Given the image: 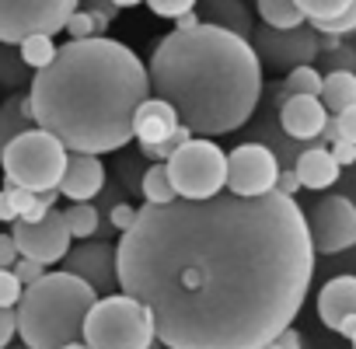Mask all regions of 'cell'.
I'll return each mask as SVG.
<instances>
[{
	"label": "cell",
	"instance_id": "cb8c5ba5",
	"mask_svg": "<svg viewBox=\"0 0 356 349\" xmlns=\"http://www.w3.org/2000/svg\"><path fill=\"white\" fill-rule=\"evenodd\" d=\"M140 189H143L147 203H171V200H178V193H175V186H171V174H168V164H164V161H157V164H150V168L143 171Z\"/></svg>",
	"mask_w": 356,
	"mask_h": 349
},
{
	"label": "cell",
	"instance_id": "d590c367",
	"mask_svg": "<svg viewBox=\"0 0 356 349\" xmlns=\"http://www.w3.org/2000/svg\"><path fill=\"white\" fill-rule=\"evenodd\" d=\"M15 276H18L25 286H32V283H39V279L46 276V266L35 262V259H25V255H22V259L15 262Z\"/></svg>",
	"mask_w": 356,
	"mask_h": 349
},
{
	"label": "cell",
	"instance_id": "ba28073f",
	"mask_svg": "<svg viewBox=\"0 0 356 349\" xmlns=\"http://www.w3.org/2000/svg\"><path fill=\"white\" fill-rule=\"evenodd\" d=\"M77 4L81 0H0V42L22 46L29 35H56Z\"/></svg>",
	"mask_w": 356,
	"mask_h": 349
},
{
	"label": "cell",
	"instance_id": "bcb514c9",
	"mask_svg": "<svg viewBox=\"0 0 356 349\" xmlns=\"http://www.w3.org/2000/svg\"><path fill=\"white\" fill-rule=\"evenodd\" d=\"M335 332H339V335H346V339H353V335H356V314H349V318H346Z\"/></svg>",
	"mask_w": 356,
	"mask_h": 349
},
{
	"label": "cell",
	"instance_id": "603a6c76",
	"mask_svg": "<svg viewBox=\"0 0 356 349\" xmlns=\"http://www.w3.org/2000/svg\"><path fill=\"white\" fill-rule=\"evenodd\" d=\"M259 15L273 29H297L307 22L297 0H259Z\"/></svg>",
	"mask_w": 356,
	"mask_h": 349
},
{
	"label": "cell",
	"instance_id": "681fc988",
	"mask_svg": "<svg viewBox=\"0 0 356 349\" xmlns=\"http://www.w3.org/2000/svg\"><path fill=\"white\" fill-rule=\"evenodd\" d=\"M8 349H29V346H25V342H22V346H8Z\"/></svg>",
	"mask_w": 356,
	"mask_h": 349
},
{
	"label": "cell",
	"instance_id": "7402d4cb",
	"mask_svg": "<svg viewBox=\"0 0 356 349\" xmlns=\"http://www.w3.org/2000/svg\"><path fill=\"white\" fill-rule=\"evenodd\" d=\"M32 67L25 63V56H22V49H15V46H8V42H0V84L4 88H22V84H32Z\"/></svg>",
	"mask_w": 356,
	"mask_h": 349
},
{
	"label": "cell",
	"instance_id": "30bf717a",
	"mask_svg": "<svg viewBox=\"0 0 356 349\" xmlns=\"http://www.w3.org/2000/svg\"><path fill=\"white\" fill-rule=\"evenodd\" d=\"M307 231L318 255H339L356 245V206L346 196H321L307 210Z\"/></svg>",
	"mask_w": 356,
	"mask_h": 349
},
{
	"label": "cell",
	"instance_id": "f6af8a7d",
	"mask_svg": "<svg viewBox=\"0 0 356 349\" xmlns=\"http://www.w3.org/2000/svg\"><path fill=\"white\" fill-rule=\"evenodd\" d=\"M339 46H342L339 35H332V32H318V49H321V56L332 53V49H339Z\"/></svg>",
	"mask_w": 356,
	"mask_h": 349
},
{
	"label": "cell",
	"instance_id": "8d00e7d4",
	"mask_svg": "<svg viewBox=\"0 0 356 349\" xmlns=\"http://www.w3.org/2000/svg\"><path fill=\"white\" fill-rule=\"evenodd\" d=\"M18 335V307H0V349H8Z\"/></svg>",
	"mask_w": 356,
	"mask_h": 349
},
{
	"label": "cell",
	"instance_id": "f907efd6",
	"mask_svg": "<svg viewBox=\"0 0 356 349\" xmlns=\"http://www.w3.org/2000/svg\"><path fill=\"white\" fill-rule=\"evenodd\" d=\"M150 349H164V346H161V342H154V346H150Z\"/></svg>",
	"mask_w": 356,
	"mask_h": 349
},
{
	"label": "cell",
	"instance_id": "ffe728a7",
	"mask_svg": "<svg viewBox=\"0 0 356 349\" xmlns=\"http://www.w3.org/2000/svg\"><path fill=\"white\" fill-rule=\"evenodd\" d=\"M35 112H32V95L29 91H11L0 102V154L8 150V143L29 129H35Z\"/></svg>",
	"mask_w": 356,
	"mask_h": 349
},
{
	"label": "cell",
	"instance_id": "e0dca14e",
	"mask_svg": "<svg viewBox=\"0 0 356 349\" xmlns=\"http://www.w3.org/2000/svg\"><path fill=\"white\" fill-rule=\"evenodd\" d=\"M349 314H356V276H335L318 293V318L335 332Z\"/></svg>",
	"mask_w": 356,
	"mask_h": 349
},
{
	"label": "cell",
	"instance_id": "2e32d148",
	"mask_svg": "<svg viewBox=\"0 0 356 349\" xmlns=\"http://www.w3.org/2000/svg\"><path fill=\"white\" fill-rule=\"evenodd\" d=\"M182 126V119H178L175 105L150 95L140 108H136V119H133V133L140 143H164L175 136V129Z\"/></svg>",
	"mask_w": 356,
	"mask_h": 349
},
{
	"label": "cell",
	"instance_id": "3957f363",
	"mask_svg": "<svg viewBox=\"0 0 356 349\" xmlns=\"http://www.w3.org/2000/svg\"><path fill=\"white\" fill-rule=\"evenodd\" d=\"M147 70L154 95L171 102L196 136L241 129L262 98V60L255 46L217 25L175 29L154 46Z\"/></svg>",
	"mask_w": 356,
	"mask_h": 349
},
{
	"label": "cell",
	"instance_id": "484cf974",
	"mask_svg": "<svg viewBox=\"0 0 356 349\" xmlns=\"http://www.w3.org/2000/svg\"><path fill=\"white\" fill-rule=\"evenodd\" d=\"M18 49H22V56H25V63H29L32 70L49 67V63L56 60V53H60V46L53 42V35H29Z\"/></svg>",
	"mask_w": 356,
	"mask_h": 349
},
{
	"label": "cell",
	"instance_id": "c3c4849f",
	"mask_svg": "<svg viewBox=\"0 0 356 349\" xmlns=\"http://www.w3.org/2000/svg\"><path fill=\"white\" fill-rule=\"evenodd\" d=\"M63 349H91V346H88V342L81 339V342H70V346H63Z\"/></svg>",
	"mask_w": 356,
	"mask_h": 349
},
{
	"label": "cell",
	"instance_id": "8fae6325",
	"mask_svg": "<svg viewBox=\"0 0 356 349\" xmlns=\"http://www.w3.org/2000/svg\"><path fill=\"white\" fill-rule=\"evenodd\" d=\"M11 234L18 241V252L25 259H35L42 266H53V262H63V255L74 248V234L67 227V217L63 210H49L42 220H15L11 224Z\"/></svg>",
	"mask_w": 356,
	"mask_h": 349
},
{
	"label": "cell",
	"instance_id": "277c9868",
	"mask_svg": "<svg viewBox=\"0 0 356 349\" xmlns=\"http://www.w3.org/2000/svg\"><path fill=\"white\" fill-rule=\"evenodd\" d=\"M98 304V290L60 269L25 286L18 300V335L29 349H63L84 339V321Z\"/></svg>",
	"mask_w": 356,
	"mask_h": 349
},
{
	"label": "cell",
	"instance_id": "8992f818",
	"mask_svg": "<svg viewBox=\"0 0 356 349\" xmlns=\"http://www.w3.org/2000/svg\"><path fill=\"white\" fill-rule=\"evenodd\" d=\"M84 342L91 349H150L157 342L150 311L129 293L98 297L84 321Z\"/></svg>",
	"mask_w": 356,
	"mask_h": 349
},
{
	"label": "cell",
	"instance_id": "f35d334b",
	"mask_svg": "<svg viewBox=\"0 0 356 349\" xmlns=\"http://www.w3.org/2000/svg\"><path fill=\"white\" fill-rule=\"evenodd\" d=\"M297 189H304L300 179H297V171L283 168V171H280V179H276V193H283V196H297Z\"/></svg>",
	"mask_w": 356,
	"mask_h": 349
},
{
	"label": "cell",
	"instance_id": "ac0fdd59",
	"mask_svg": "<svg viewBox=\"0 0 356 349\" xmlns=\"http://www.w3.org/2000/svg\"><path fill=\"white\" fill-rule=\"evenodd\" d=\"M200 18H203V25L227 29V32L248 39V42L255 35V25H252V15H248L245 0H200Z\"/></svg>",
	"mask_w": 356,
	"mask_h": 349
},
{
	"label": "cell",
	"instance_id": "d4e9b609",
	"mask_svg": "<svg viewBox=\"0 0 356 349\" xmlns=\"http://www.w3.org/2000/svg\"><path fill=\"white\" fill-rule=\"evenodd\" d=\"M63 217H67V227H70L74 241H88V238H95V231L102 227V213H98L95 203H70V206L63 210Z\"/></svg>",
	"mask_w": 356,
	"mask_h": 349
},
{
	"label": "cell",
	"instance_id": "52a82bcc",
	"mask_svg": "<svg viewBox=\"0 0 356 349\" xmlns=\"http://www.w3.org/2000/svg\"><path fill=\"white\" fill-rule=\"evenodd\" d=\"M171 186L182 200H210L227 189V154L213 140H189L168 161Z\"/></svg>",
	"mask_w": 356,
	"mask_h": 349
},
{
	"label": "cell",
	"instance_id": "74e56055",
	"mask_svg": "<svg viewBox=\"0 0 356 349\" xmlns=\"http://www.w3.org/2000/svg\"><path fill=\"white\" fill-rule=\"evenodd\" d=\"M22 259L15 234H0V269H15V262Z\"/></svg>",
	"mask_w": 356,
	"mask_h": 349
},
{
	"label": "cell",
	"instance_id": "d6986e66",
	"mask_svg": "<svg viewBox=\"0 0 356 349\" xmlns=\"http://www.w3.org/2000/svg\"><path fill=\"white\" fill-rule=\"evenodd\" d=\"M293 171H297V179H300L304 189H328V186L339 182L342 164L332 157L328 147H307V150L297 157Z\"/></svg>",
	"mask_w": 356,
	"mask_h": 349
},
{
	"label": "cell",
	"instance_id": "4fadbf2b",
	"mask_svg": "<svg viewBox=\"0 0 356 349\" xmlns=\"http://www.w3.org/2000/svg\"><path fill=\"white\" fill-rule=\"evenodd\" d=\"M63 269L81 276L98 297H108L119 286V245L108 241H81L63 255Z\"/></svg>",
	"mask_w": 356,
	"mask_h": 349
},
{
	"label": "cell",
	"instance_id": "60d3db41",
	"mask_svg": "<svg viewBox=\"0 0 356 349\" xmlns=\"http://www.w3.org/2000/svg\"><path fill=\"white\" fill-rule=\"evenodd\" d=\"M262 349H300V332H293V328H283L273 342H266Z\"/></svg>",
	"mask_w": 356,
	"mask_h": 349
},
{
	"label": "cell",
	"instance_id": "4316f807",
	"mask_svg": "<svg viewBox=\"0 0 356 349\" xmlns=\"http://www.w3.org/2000/svg\"><path fill=\"white\" fill-rule=\"evenodd\" d=\"M321 84H325V77L314 70V67H297V70H290L286 74V81H283V91L286 95H321Z\"/></svg>",
	"mask_w": 356,
	"mask_h": 349
},
{
	"label": "cell",
	"instance_id": "1f68e13d",
	"mask_svg": "<svg viewBox=\"0 0 356 349\" xmlns=\"http://www.w3.org/2000/svg\"><path fill=\"white\" fill-rule=\"evenodd\" d=\"M200 0H147V8L157 15V18H178L186 11H196Z\"/></svg>",
	"mask_w": 356,
	"mask_h": 349
},
{
	"label": "cell",
	"instance_id": "ab89813d",
	"mask_svg": "<svg viewBox=\"0 0 356 349\" xmlns=\"http://www.w3.org/2000/svg\"><path fill=\"white\" fill-rule=\"evenodd\" d=\"M328 150H332V157H335V161H339V164H342V168H346V164H353V161H356V143H353V140H346V136H342V140H339V143H332V147H328Z\"/></svg>",
	"mask_w": 356,
	"mask_h": 349
},
{
	"label": "cell",
	"instance_id": "d6a6232c",
	"mask_svg": "<svg viewBox=\"0 0 356 349\" xmlns=\"http://www.w3.org/2000/svg\"><path fill=\"white\" fill-rule=\"evenodd\" d=\"M70 39H95L98 32H95V18L84 11V8H77L74 15H70V22H67V29H63Z\"/></svg>",
	"mask_w": 356,
	"mask_h": 349
},
{
	"label": "cell",
	"instance_id": "7dc6e473",
	"mask_svg": "<svg viewBox=\"0 0 356 349\" xmlns=\"http://www.w3.org/2000/svg\"><path fill=\"white\" fill-rule=\"evenodd\" d=\"M115 4L126 11V8H136V4H147V0H115Z\"/></svg>",
	"mask_w": 356,
	"mask_h": 349
},
{
	"label": "cell",
	"instance_id": "5bb4252c",
	"mask_svg": "<svg viewBox=\"0 0 356 349\" xmlns=\"http://www.w3.org/2000/svg\"><path fill=\"white\" fill-rule=\"evenodd\" d=\"M328 108L321 105V98L314 95H290L283 105H280V122L286 129V136L293 140H307L311 147H321V129L328 122Z\"/></svg>",
	"mask_w": 356,
	"mask_h": 349
},
{
	"label": "cell",
	"instance_id": "b9f144b4",
	"mask_svg": "<svg viewBox=\"0 0 356 349\" xmlns=\"http://www.w3.org/2000/svg\"><path fill=\"white\" fill-rule=\"evenodd\" d=\"M335 119H339V129H342V136L356 143V105H349V108H346V112H339Z\"/></svg>",
	"mask_w": 356,
	"mask_h": 349
},
{
	"label": "cell",
	"instance_id": "9a60e30c",
	"mask_svg": "<svg viewBox=\"0 0 356 349\" xmlns=\"http://www.w3.org/2000/svg\"><path fill=\"white\" fill-rule=\"evenodd\" d=\"M102 189H105V164L98 161V154H77V150H70L60 193L70 203H91L95 196H102Z\"/></svg>",
	"mask_w": 356,
	"mask_h": 349
},
{
	"label": "cell",
	"instance_id": "f1b7e54d",
	"mask_svg": "<svg viewBox=\"0 0 356 349\" xmlns=\"http://www.w3.org/2000/svg\"><path fill=\"white\" fill-rule=\"evenodd\" d=\"M297 4H300V11H304L307 22H325V18L342 15L353 0H297Z\"/></svg>",
	"mask_w": 356,
	"mask_h": 349
},
{
	"label": "cell",
	"instance_id": "7a4b0ae2",
	"mask_svg": "<svg viewBox=\"0 0 356 349\" xmlns=\"http://www.w3.org/2000/svg\"><path fill=\"white\" fill-rule=\"evenodd\" d=\"M29 95L35 122L63 140L67 150L112 154L136 136V108L154 88L150 70L129 46L95 35L60 46L56 60L35 70Z\"/></svg>",
	"mask_w": 356,
	"mask_h": 349
},
{
	"label": "cell",
	"instance_id": "ee69618b",
	"mask_svg": "<svg viewBox=\"0 0 356 349\" xmlns=\"http://www.w3.org/2000/svg\"><path fill=\"white\" fill-rule=\"evenodd\" d=\"M200 25H203V18H200L196 11H186V15L175 18V29H178V32H193V29H200Z\"/></svg>",
	"mask_w": 356,
	"mask_h": 349
},
{
	"label": "cell",
	"instance_id": "7c38bea8",
	"mask_svg": "<svg viewBox=\"0 0 356 349\" xmlns=\"http://www.w3.org/2000/svg\"><path fill=\"white\" fill-rule=\"evenodd\" d=\"M276 154L262 143H241L227 154V189L238 196H266L280 179Z\"/></svg>",
	"mask_w": 356,
	"mask_h": 349
},
{
	"label": "cell",
	"instance_id": "44dd1931",
	"mask_svg": "<svg viewBox=\"0 0 356 349\" xmlns=\"http://www.w3.org/2000/svg\"><path fill=\"white\" fill-rule=\"evenodd\" d=\"M318 98H321V105H325L332 115L346 112L349 105H356V74H353V70H328Z\"/></svg>",
	"mask_w": 356,
	"mask_h": 349
},
{
	"label": "cell",
	"instance_id": "83f0119b",
	"mask_svg": "<svg viewBox=\"0 0 356 349\" xmlns=\"http://www.w3.org/2000/svg\"><path fill=\"white\" fill-rule=\"evenodd\" d=\"M81 8L95 18V32H98V35H105L108 25H112V22L119 18V11H122L115 0H81Z\"/></svg>",
	"mask_w": 356,
	"mask_h": 349
},
{
	"label": "cell",
	"instance_id": "f546056e",
	"mask_svg": "<svg viewBox=\"0 0 356 349\" xmlns=\"http://www.w3.org/2000/svg\"><path fill=\"white\" fill-rule=\"evenodd\" d=\"M318 32H332V35H349V32H356V0L342 11V15H335V18H325V22H311Z\"/></svg>",
	"mask_w": 356,
	"mask_h": 349
},
{
	"label": "cell",
	"instance_id": "5b68a950",
	"mask_svg": "<svg viewBox=\"0 0 356 349\" xmlns=\"http://www.w3.org/2000/svg\"><path fill=\"white\" fill-rule=\"evenodd\" d=\"M70 150L63 140H56L49 129L35 126L8 143V150L0 154V168H4V186H25L32 193L60 189L63 171H67Z\"/></svg>",
	"mask_w": 356,
	"mask_h": 349
},
{
	"label": "cell",
	"instance_id": "816d5d0a",
	"mask_svg": "<svg viewBox=\"0 0 356 349\" xmlns=\"http://www.w3.org/2000/svg\"><path fill=\"white\" fill-rule=\"evenodd\" d=\"M349 342H353V349H356V335H353V339H349Z\"/></svg>",
	"mask_w": 356,
	"mask_h": 349
},
{
	"label": "cell",
	"instance_id": "e575fe53",
	"mask_svg": "<svg viewBox=\"0 0 356 349\" xmlns=\"http://www.w3.org/2000/svg\"><path fill=\"white\" fill-rule=\"evenodd\" d=\"M136 213H140L136 206H129V203H122V200H119V203L108 210V224H112L115 231H129V227L136 224Z\"/></svg>",
	"mask_w": 356,
	"mask_h": 349
},
{
	"label": "cell",
	"instance_id": "836d02e7",
	"mask_svg": "<svg viewBox=\"0 0 356 349\" xmlns=\"http://www.w3.org/2000/svg\"><path fill=\"white\" fill-rule=\"evenodd\" d=\"M321 60H325L328 70H353L356 74V49H349V46H339V49L325 53Z\"/></svg>",
	"mask_w": 356,
	"mask_h": 349
},
{
	"label": "cell",
	"instance_id": "6da1fadb",
	"mask_svg": "<svg viewBox=\"0 0 356 349\" xmlns=\"http://www.w3.org/2000/svg\"><path fill=\"white\" fill-rule=\"evenodd\" d=\"M314 245L293 196L143 203L119 238V290L164 349H262L304 307Z\"/></svg>",
	"mask_w": 356,
	"mask_h": 349
},
{
	"label": "cell",
	"instance_id": "9c48e42d",
	"mask_svg": "<svg viewBox=\"0 0 356 349\" xmlns=\"http://www.w3.org/2000/svg\"><path fill=\"white\" fill-rule=\"evenodd\" d=\"M252 46L259 53V60L273 70H297V67H314V60H321L318 49V29L311 22L297 25V29H255Z\"/></svg>",
	"mask_w": 356,
	"mask_h": 349
},
{
	"label": "cell",
	"instance_id": "7bdbcfd3",
	"mask_svg": "<svg viewBox=\"0 0 356 349\" xmlns=\"http://www.w3.org/2000/svg\"><path fill=\"white\" fill-rule=\"evenodd\" d=\"M0 220H4V224H15V220H18V210H15L8 189H0Z\"/></svg>",
	"mask_w": 356,
	"mask_h": 349
},
{
	"label": "cell",
	"instance_id": "4dcf8cb0",
	"mask_svg": "<svg viewBox=\"0 0 356 349\" xmlns=\"http://www.w3.org/2000/svg\"><path fill=\"white\" fill-rule=\"evenodd\" d=\"M25 293V283L15 276V269H0V307H18Z\"/></svg>",
	"mask_w": 356,
	"mask_h": 349
}]
</instances>
